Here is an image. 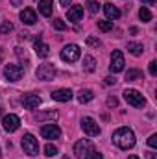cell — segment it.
Returning a JSON list of instances; mask_svg holds the SVG:
<instances>
[{"mask_svg": "<svg viewBox=\"0 0 157 159\" xmlns=\"http://www.w3.org/2000/svg\"><path fill=\"white\" fill-rule=\"evenodd\" d=\"M113 143L117 144L118 148L122 150H129L135 146V133L131 128H118L117 131L113 133Z\"/></svg>", "mask_w": 157, "mask_h": 159, "instance_id": "1", "label": "cell"}, {"mask_svg": "<svg viewBox=\"0 0 157 159\" xmlns=\"http://www.w3.org/2000/svg\"><path fill=\"white\" fill-rule=\"evenodd\" d=\"M124 100L129 106H133V107H144L146 106V98L139 91H135V89H126L124 91Z\"/></svg>", "mask_w": 157, "mask_h": 159, "instance_id": "2", "label": "cell"}, {"mask_svg": "<svg viewBox=\"0 0 157 159\" xmlns=\"http://www.w3.org/2000/svg\"><path fill=\"white\" fill-rule=\"evenodd\" d=\"M22 148H24V152L28 154V156H37L39 154V143H37V139L32 135V133H24L22 135Z\"/></svg>", "mask_w": 157, "mask_h": 159, "instance_id": "3", "label": "cell"}, {"mask_svg": "<svg viewBox=\"0 0 157 159\" xmlns=\"http://www.w3.org/2000/svg\"><path fill=\"white\" fill-rule=\"evenodd\" d=\"M81 52H79V46L78 44H67L63 50H61V59L67 61V63H74L78 61Z\"/></svg>", "mask_w": 157, "mask_h": 159, "instance_id": "4", "label": "cell"}, {"mask_svg": "<svg viewBox=\"0 0 157 159\" xmlns=\"http://www.w3.org/2000/svg\"><path fill=\"white\" fill-rule=\"evenodd\" d=\"M56 74H57V70H56V67L52 63H43V65H39V69L35 70V76L39 80H44V81L54 80Z\"/></svg>", "mask_w": 157, "mask_h": 159, "instance_id": "5", "label": "cell"}, {"mask_svg": "<svg viewBox=\"0 0 157 159\" xmlns=\"http://www.w3.org/2000/svg\"><path fill=\"white\" fill-rule=\"evenodd\" d=\"M4 76L7 81H19V80L24 76V69L20 67V65H6V69H4Z\"/></svg>", "mask_w": 157, "mask_h": 159, "instance_id": "6", "label": "cell"}, {"mask_svg": "<svg viewBox=\"0 0 157 159\" xmlns=\"http://www.w3.org/2000/svg\"><path fill=\"white\" fill-rule=\"evenodd\" d=\"M81 129H83L87 135H91V137L100 135V126H98V122L94 119H91V117H83V119H81Z\"/></svg>", "mask_w": 157, "mask_h": 159, "instance_id": "7", "label": "cell"}, {"mask_svg": "<svg viewBox=\"0 0 157 159\" xmlns=\"http://www.w3.org/2000/svg\"><path fill=\"white\" fill-rule=\"evenodd\" d=\"M124 54L120 52V50H113V54H111V65H109V70L113 72V74H117V72H122L124 70Z\"/></svg>", "mask_w": 157, "mask_h": 159, "instance_id": "8", "label": "cell"}, {"mask_svg": "<svg viewBox=\"0 0 157 159\" xmlns=\"http://www.w3.org/2000/svg\"><path fill=\"white\" fill-rule=\"evenodd\" d=\"M2 124H4V129H6V131H17L19 126H20V119L11 113V115H6V117L2 119Z\"/></svg>", "mask_w": 157, "mask_h": 159, "instance_id": "9", "label": "cell"}, {"mask_svg": "<svg viewBox=\"0 0 157 159\" xmlns=\"http://www.w3.org/2000/svg\"><path fill=\"white\" fill-rule=\"evenodd\" d=\"M41 135H43L44 139H59L61 129H59L56 124H46V126L41 128Z\"/></svg>", "mask_w": 157, "mask_h": 159, "instance_id": "10", "label": "cell"}, {"mask_svg": "<svg viewBox=\"0 0 157 159\" xmlns=\"http://www.w3.org/2000/svg\"><path fill=\"white\" fill-rule=\"evenodd\" d=\"M22 106L26 109H35L41 106V96L39 94H24L22 96Z\"/></svg>", "mask_w": 157, "mask_h": 159, "instance_id": "11", "label": "cell"}, {"mask_svg": "<svg viewBox=\"0 0 157 159\" xmlns=\"http://www.w3.org/2000/svg\"><path fill=\"white\" fill-rule=\"evenodd\" d=\"M89 150H91V143H89V139H79L78 143L74 144V154H76V157H83Z\"/></svg>", "mask_w": 157, "mask_h": 159, "instance_id": "12", "label": "cell"}, {"mask_svg": "<svg viewBox=\"0 0 157 159\" xmlns=\"http://www.w3.org/2000/svg\"><path fill=\"white\" fill-rule=\"evenodd\" d=\"M20 20H22V24L32 26V24H35V22H37V15H35V11H34V9L26 7V9H22V11H20Z\"/></svg>", "mask_w": 157, "mask_h": 159, "instance_id": "13", "label": "cell"}, {"mask_svg": "<svg viewBox=\"0 0 157 159\" xmlns=\"http://www.w3.org/2000/svg\"><path fill=\"white\" fill-rule=\"evenodd\" d=\"M34 48H35V54L39 57H48V54H50V46L44 44L41 37H37V39L34 41Z\"/></svg>", "mask_w": 157, "mask_h": 159, "instance_id": "14", "label": "cell"}, {"mask_svg": "<svg viewBox=\"0 0 157 159\" xmlns=\"http://www.w3.org/2000/svg\"><path fill=\"white\" fill-rule=\"evenodd\" d=\"M52 98L56 102H69L72 98V91L70 89H57V91L52 93Z\"/></svg>", "mask_w": 157, "mask_h": 159, "instance_id": "15", "label": "cell"}, {"mask_svg": "<svg viewBox=\"0 0 157 159\" xmlns=\"http://www.w3.org/2000/svg\"><path fill=\"white\" fill-rule=\"evenodd\" d=\"M81 17H83V6H72L69 9V13H67V19L70 22H79Z\"/></svg>", "mask_w": 157, "mask_h": 159, "instance_id": "16", "label": "cell"}, {"mask_svg": "<svg viewBox=\"0 0 157 159\" xmlns=\"http://www.w3.org/2000/svg\"><path fill=\"white\" fill-rule=\"evenodd\" d=\"M57 119V111L56 109H48V111H39V113H35V120L37 122H46V120H54Z\"/></svg>", "mask_w": 157, "mask_h": 159, "instance_id": "17", "label": "cell"}, {"mask_svg": "<svg viewBox=\"0 0 157 159\" xmlns=\"http://www.w3.org/2000/svg\"><path fill=\"white\" fill-rule=\"evenodd\" d=\"M104 11H105V15H107V19H109V20H115V19L120 17V9H118L117 6H113L111 2L104 4Z\"/></svg>", "mask_w": 157, "mask_h": 159, "instance_id": "18", "label": "cell"}, {"mask_svg": "<svg viewBox=\"0 0 157 159\" xmlns=\"http://www.w3.org/2000/svg\"><path fill=\"white\" fill-rule=\"evenodd\" d=\"M52 4L54 0H39V13L44 17H50L52 15Z\"/></svg>", "mask_w": 157, "mask_h": 159, "instance_id": "19", "label": "cell"}, {"mask_svg": "<svg viewBox=\"0 0 157 159\" xmlns=\"http://www.w3.org/2000/svg\"><path fill=\"white\" fill-rule=\"evenodd\" d=\"M94 98V94H92V91H89V89H81L78 94V102L79 104H87V102H91Z\"/></svg>", "mask_w": 157, "mask_h": 159, "instance_id": "20", "label": "cell"}, {"mask_svg": "<svg viewBox=\"0 0 157 159\" xmlns=\"http://www.w3.org/2000/svg\"><path fill=\"white\" fill-rule=\"evenodd\" d=\"M83 69H85L87 72H94V69H96V59H94L92 56H85V57H83Z\"/></svg>", "mask_w": 157, "mask_h": 159, "instance_id": "21", "label": "cell"}, {"mask_svg": "<svg viewBox=\"0 0 157 159\" xmlns=\"http://www.w3.org/2000/svg\"><path fill=\"white\" fill-rule=\"evenodd\" d=\"M128 50H129V54H133V56H142L144 46H142L141 43H128Z\"/></svg>", "mask_w": 157, "mask_h": 159, "instance_id": "22", "label": "cell"}, {"mask_svg": "<svg viewBox=\"0 0 157 159\" xmlns=\"http://www.w3.org/2000/svg\"><path fill=\"white\" fill-rule=\"evenodd\" d=\"M15 54H17V57L20 59V63H22V65H30V57H28V54H26V50H24V48L17 46V48H15Z\"/></svg>", "mask_w": 157, "mask_h": 159, "instance_id": "23", "label": "cell"}, {"mask_svg": "<svg viewBox=\"0 0 157 159\" xmlns=\"http://www.w3.org/2000/svg\"><path fill=\"white\" fill-rule=\"evenodd\" d=\"M126 80H128V81L142 80V72H141V70H137V69H131V70H128V72H126Z\"/></svg>", "mask_w": 157, "mask_h": 159, "instance_id": "24", "label": "cell"}, {"mask_svg": "<svg viewBox=\"0 0 157 159\" xmlns=\"http://www.w3.org/2000/svg\"><path fill=\"white\" fill-rule=\"evenodd\" d=\"M87 9H89L91 15H96L98 9H100V2L98 0H87Z\"/></svg>", "mask_w": 157, "mask_h": 159, "instance_id": "25", "label": "cell"}, {"mask_svg": "<svg viewBox=\"0 0 157 159\" xmlns=\"http://www.w3.org/2000/svg\"><path fill=\"white\" fill-rule=\"evenodd\" d=\"M139 17H141V20H142V22L152 20V13H150V9H148V7H141V9H139Z\"/></svg>", "mask_w": 157, "mask_h": 159, "instance_id": "26", "label": "cell"}, {"mask_svg": "<svg viewBox=\"0 0 157 159\" xmlns=\"http://www.w3.org/2000/svg\"><path fill=\"white\" fill-rule=\"evenodd\" d=\"M98 30H102V32L113 30V20H98Z\"/></svg>", "mask_w": 157, "mask_h": 159, "instance_id": "27", "label": "cell"}, {"mask_svg": "<svg viewBox=\"0 0 157 159\" xmlns=\"http://www.w3.org/2000/svg\"><path fill=\"white\" fill-rule=\"evenodd\" d=\"M44 156H48V157L57 156V146H54V144H46V146H44Z\"/></svg>", "mask_w": 157, "mask_h": 159, "instance_id": "28", "label": "cell"}, {"mask_svg": "<svg viewBox=\"0 0 157 159\" xmlns=\"http://www.w3.org/2000/svg\"><path fill=\"white\" fill-rule=\"evenodd\" d=\"M11 32H13V24L9 20H4L2 22V35H9Z\"/></svg>", "mask_w": 157, "mask_h": 159, "instance_id": "29", "label": "cell"}, {"mask_svg": "<svg viewBox=\"0 0 157 159\" xmlns=\"http://www.w3.org/2000/svg\"><path fill=\"white\" fill-rule=\"evenodd\" d=\"M85 159H104V156L100 152H96V150H89L85 154Z\"/></svg>", "mask_w": 157, "mask_h": 159, "instance_id": "30", "label": "cell"}, {"mask_svg": "<svg viewBox=\"0 0 157 159\" xmlns=\"http://www.w3.org/2000/svg\"><path fill=\"white\" fill-rule=\"evenodd\" d=\"M54 28L59 30V32H63V30H67V24L63 22V19H54Z\"/></svg>", "mask_w": 157, "mask_h": 159, "instance_id": "31", "label": "cell"}, {"mask_svg": "<svg viewBox=\"0 0 157 159\" xmlns=\"http://www.w3.org/2000/svg\"><path fill=\"white\" fill-rule=\"evenodd\" d=\"M85 43H87L89 46H96V48H98V46L102 44V43H100V41L96 39V37H87V39H85Z\"/></svg>", "mask_w": 157, "mask_h": 159, "instance_id": "32", "label": "cell"}, {"mask_svg": "<svg viewBox=\"0 0 157 159\" xmlns=\"http://www.w3.org/2000/svg\"><path fill=\"white\" fill-rule=\"evenodd\" d=\"M105 104H107V107H117V106H118V100L115 98V96H109Z\"/></svg>", "mask_w": 157, "mask_h": 159, "instance_id": "33", "label": "cell"}, {"mask_svg": "<svg viewBox=\"0 0 157 159\" xmlns=\"http://www.w3.org/2000/svg\"><path fill=\"white\" fill-rule=\"evenodd\" d=\"M148 146H152V148H157V135H152V137L148 139Z\"/></svg>", "mask_w": 157, "mask_h": 159, "instance_id": "34", "label": "cell"}, {"mask_svg": "<svg viewBox=\"0 0 157 159\" xmlns=\"http://www.w3.org/2000/svg\"><path fill=\"white\" fill-rule=\"evenodd\" d=\"M150 74L152 76H157V61H152L150 63Z\"/></svg>", "mask_w": 157, "mask_h": 159, "instance_id": "35", "label": "cell"}, {"mask_svg": "<svg viewBox=\"0 0 157 159\" xmlns=\"http://www.w3.org/2000/svg\"><path fill=\"white\" fill-rule=\"evenodd\" d=\"M115 81H117V80L111 78V76H107V78H105V83H107V85H111V83H115Z\"/></svg>", "mask_w": 157, "mask_h": 159, "instance_id": "36", "label": "cell"}, {"mask_svg": "<svg viewBox=\"0 0 157 159\" xmlns=\"http://www.w3.org/2000/svg\"><path fill=\"white\" fill-rule=\"evenodd\" d=\"M146 159H157V156L154 152H148V154H146Z\"/></svg>", "mask_w": 157, "mask_h": 159, "instance_id": "37", "label": "cell"}, {"mask_svg": "<svg viewBox=\"0 0 157 159\" xmlns=\"http://www.w3.org/2000/svg\"><path fill=\"white\" fill-rule=\"evenodd\" d=\"M59 4H61V6H63V7H67V6H69V4H70V0H59Z\"/></svg>", "mask_w": 157, "mask_h": 159, "instance_id": "38", "label": "cell"}, {"mask_svg": "<svg viewBox=\"0 0 157 159\" xmlns=\"http://www.w3.org/2000/svg\"><path fill=\"white\" fill-rule=\"evenodd\" d=\"M142 4H148V6H154L155 4V0H141Z\"/></svg>", "mask_w": 157, "mask_h": 159, "instance_id": "39", "label": "cell"}, {"mask_svg": "<svg viewBox=\"0 0 157 159\" xmlns=\"http://www.w3.org/2000/svg\"><path fill=\"white\" fill-rule=\"evenodd\" d=\"M13 4H15V6H19V4H20V0H13Z\"/></svg>", "mask_w": 157, "mask_h": 159, "instance_id": "40", "label": "cell"}, {"mask_svg": "<svg viewBox=\"0 0 157 159\" xmlns=\"http://www.w3.org/2000/svg\"><path fill=\"white\" fill-rule=\"evenodd\" d=\"M128 159H141V157H137V156H129Z\"/></svg>", "mask_w": 157, "mask_h": 159, "instance_id": "41", "label": "cell"}, {"mask_svg": "<svg viewBox=\"0 0 157 159\" xmlns=\"http://www.w3.org/2000/svg\"><path fill=\"white\" fill-rule=\"evenodd\" d=\"M2 56H4V54H2V46H0V61H2Z\"/></svg>", "mask_w": 157, "mask_h": 159, "instance_id": "42", "label": "cell"}, {"mask_svg": "<svg viewBox=\"0 0 157 159\" xmlns=\"http://www.w3.org/2000/svg\"><path fill=\"white\" fill-rule=\"evenodd\" d=\"M0 115H2V107H0Z\"/></svg>", "mask_w": 157, "mask_h": 159, "instance_id": "43", "label": "cell"}, {"mask_svg": "<svg viewBox=\"0 0 157 159\" xmlns=\"http://www.w3.org/2000/svg\"><path fill=\"white\" fill-rule=\"evenodd\" d=\"M0 157H2V150H0Z\"/></svg>", "mask_w": 157, "mask_h": 159, "instance_id": "44", "label": "cell"}, {"mask_svg": "<svg viewBox=\"0 0 157 159\" xmlns=\"http://www.w3.org/2000/svg\"><path fill=\"white\" fill-rule=\"evenodd\" d=\"M63 159H69V157H67V156H65V157H63Z\"/></svg>", "mask_w": 157, "mask_h": 159, "instance_id": "45", "label": "cell"}]
</instances>
